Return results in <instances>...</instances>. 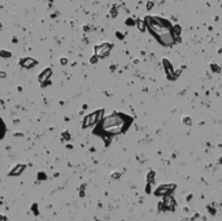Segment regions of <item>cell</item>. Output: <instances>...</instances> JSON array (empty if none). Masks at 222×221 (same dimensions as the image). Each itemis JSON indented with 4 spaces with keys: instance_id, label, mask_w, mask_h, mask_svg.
I'll list each match as a JSON object with an SVG mask.
<instances>
[{
    "instance_id": "cell-1",
    "label": "cell",
    "mask_w": 222,
    "mask_h": 221,
    "mask_svg": "<svg viewBox=\"0 0 222 221\" xmlns=\"http://www.w3.org/2000/svg\"><path fill=\"white\" fill-rule=\"evenodd\" d=\"M125 125V120L122 119V116H118V114H115V116H109L104 120L103 122V129L107 130L108 133H112V134H116V133H119L122 130Z\"/></svg>"
},
{
    "instance_id": "cell-3",
    "label": "cell",
    "mask_w": 222,
    "mask_h": 221,
    "mask_svg": "<svg viewBox=\"0 0 222 221\" xmlns=\"http://www.w3.org/2000/svg\"><path fill=\"white\" fill-rule=\"evenodd\" d=\"M98 114L99 113H92V114H90V116H87V119L85 120V126L95 124V121H96V119H98Z\"/></svg>"
},
{
    "instance_id": "cell-5",
    "label": "cell",
    "mask_w": 222,
    "mask_h": 221,
    "mask_svg": "<svg viewBox=\"0 0 222 221\" xmlns=\"http://www.w3.org/2000/svg\"><path fill=\"white\" fill-rule=\"evenodd\" d=\"M0 77H5V73H1V72H0Z\"/></svg>"
},
{
    "instance_id": "cell-2",
    "label": "cell",
    "mask_w": 222,
    "mask_h": 221,
    "mask_svg": "<svg viewBox=\"0 0 222 221\" xmlns=\"http://www.w3.org/2000/svg\"><path fill=\"white\" fill-rule=\"evenodd\" d=\"M110 47H112L110 44H103V46H100V47H96V55H99V56L107 55V53L109 52Z\"/></svg>"
},
{
    "instance_id": "cell-4",
    "label": "cell",
    "mask_w": 222,
    "mask_h": 221,
    "mask_svg": "<svg viewBox=\"0 0 222 221\" xmlns=\"http://www.w3.org/2000/svg\"><path fill=\"white\" fill-rule=\"evenodd\" d=\"M23 66H26V68H31V66L33 65H34L35 64V61H34V60H33V59H26V60H23Z\"/></svg>"
}]
</instances>
